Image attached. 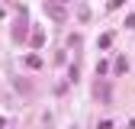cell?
<instances>
[{"label":"cell","instance_id":"6da1fadb","mask_svg":"<svg viewBox=\"0 0 135 129\" xmlns=\"http://www.w3.org/2000/svg\"><path fill=\"white\" fill-rule=\"evenodd\" d=\"M45 13L52 20H64L68 16V0H45Z\"/></svg>","mask_w":135,"mask_h":129},{"label":"cell","instance_id":"7a4b0ae2","mask_svg":"<svg viewBox=\"0 0 135 129\" xmlns=\"http://www.w3.org/2000/svg\"><path fill=\"white\" fill-rule=\"evenodd\" d=\"M93 100H100V103H109L113 100V90H109L106 81H97V84H93Z\"/></svg>","mask_w":135,"mask_h":129},{"label":"cell","instance_id":"3957f363","mask_svg":"<svg viewBox=\"0 0 135 129\" xmlns=\"http://www.w3.org/2000/svg\"><path fill=\"white\" fill-rule=\"evenodd\" d=\"M13 39H16V42L26 39V10H23V7H20V23L13 26Z\"/></svg>","mask_w":135,"mask_h":129},{"label":"cell","instance_id":"277c9868","mask_svg":"<svg viewBox=\"0 0 135 129\" xmlns=\"http://www.w3.org/2000/svg\"><path fill=\"white\" fill-rule=\"evenodd\" d=\"M26 64H29V68H42V58L39 55H26Z\"/></svg>","mask_w":135,"mask_h":129},{"label":"cell","instance_id":"5b68a950","mask_svg":"<svg viewBox=\"0 0 135 129\" xmlns=\"http://www.w3.org/2000/svg\"><path fill=\"white\" fill-rule=\"evenodd\" d=\"M113 45V32H106V36H100V48H109Z\"/></svg>","mask_w":135,"mask_h":129},{"label":"cell","instance_id":"8992f818","mask_svg":"<svg viewBox=\"0 0 135 129\" xmlns=\"http://www.w3.org/2000/svg\"><path fill=\"white\" fill-rule=\"evenodd\" d=\"M113 68H116V74H122V71L129 68V61H126V58H119V61H116V64H113Z\"/></svg>","mask_w":135,"mask_h":129},{"label":"cell","instance_id":"52a82bcc","mask_svg":"<svg viewBox=\"0 0 135 129\" xmlns=\"http://www.w3.org/2000/svg\"><path fill=\"white\" fill-rule=\"evenodd\" d=\"M119 3H126V0H109V10H116Z\"/></svg>","mask_w":135,"mask_h":129},{"label":"cell","instance_id":"ba28073f","mask_svg":"<svg viewBox=\"0 0 135 129\" xmlns=\"http://www.w3.org/2000/svg\"><path fill=\"white\" fill-rule=\"evenodd\" d=\"M0 126H3V116H0Z\"/></svg>","mask_w":135,"mask_h":129}]
</instances>
